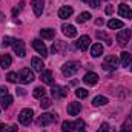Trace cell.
<instances>
[{
    "label": "cell",
    "instance_id": "cell-1",
    "mask_svg": "<svg viewBox=\"0 0 132 132\" xmlns=\"http://www.w3.org/2000/svg\"><path fill=\"white\" fill-rule=\"evenodd\" d=\"M57 121V115L55 114H51V112H45V114H42L38 118H37V126H49V125H52V123H55Z\"/></svg>",
    "mask_w": 132,
    "mask_h": 132
},
{
    "label": "cell",
    "instance_id": "cell-2",
    "mask_svg": "<svg viewBox=\"0 0 132 132\" xmlns=\"http://www.w3.org/2000/svg\"><path fill=\"white\" fill-rule=\"evenodd\" d=\"M80 69V63L78 62H66L65 65L62 66V72L65 77H72L74 74H77Z\"/></svg>",
    "mask_w": 132,
    "mask_h": 132
},
{
    "label": "cell",
    "instance_id": "cell-3",
    "mask_svg": "<svg viewBox=\"0 0 132 132\" xmlns=\"http://www.w3.org/2000/svg\"><path fill=\"white\" fill-rule=\"evenodd\" d=\"M117 65H118L117 57H115V55H108V57H104L101 68H103L104 71H109V72H111V71H115V69H117Z\"/></svg>",
    "mask_w": 132,
    "mask_h": 132
},
{
    "label": "cell",
    "instance_id": "cell-4",
    "mask_svg": "<svg viewBox=\"0 0 132 132\" xmlns=\"http://www.w3.org/2000/svg\"><path fill=\"white\" fill-rule=\"evenodd\" d=\"M34 74L32 71H29L28 68H23L20 72H19V81L23 83V85H28V83H32L34 81Z\"/></svg>",
    "mask_w": 132,
    "mask_h": 132
},
{
    "label": "cell",
    "instance_id": "cell-5",
    "mask_svg": "<svg viewBox=\"0 0 132 132\" xmlns=\"http://www.w3.org/2000/svg\"><path fill=\"white\" fill-rule=\"evenodd\" d=\"M32 117H34V111L32 109H29V108H26V109H23V111L20 112V115H19V121H20L22 125L28 126V125L32 121Z\"/></svg>",
    "mask_w": 132,
    "mask_h": 132
},
{
    "label": "cell",
    "instance_id": "cell-6",
    "mask_svg": "<svg viewBox=\"0 0 132 132\" xmlns=\"http://www.w3.org/2000/svg\"><path fill=\"white\" fill-rule=\"evenodd\" d=\"M12 49L19 57H25L26 55V49H25V42L20 38H14L12 42Z\"/></svg>",
    "mask_w": 132,
    "mask_h": 132
},
{
    "label": "cell",
    "instance_id": "cell-7",
    "mask_svg": "<svg viewBox=\"0 0 132 132\" xmlns=\"http://www.w3.org/2000/svg\"><path fill=\"white\" fill-rule=\"evenodd\" d=\"M131 35H132L131 29H121L120 32L117 34V42H118V45H120V46H125V45L131 40Z\"/></svg>",
    "mask_w": 132,
    "mask_h": 132
},
{
    "label": "cell",
    "instance_id": "cell-8",
    "mask_svg": "<svg viewBox=\"0 0 132 132\" xmlns=\"http://www.w3.org/2000/svg\"><path fill=\"white\" fill-rule=\"evenodd\" d=\"M32 48L42 55V57H46V55H48V49H46V46H45V43H43L42 40L34 38L32 40Z\"/></svg>",
    "mask_w": 132,
    "mask_h": 132
},
{
    "label": "cell",
    "instance_id": "cell-9",
    "mask_svg": "<svg viewBox=\"0 0 132 132\" xmlns=\"http://www.w3.org/2000/svg\"><path fill=\"white\" fill-rule=\"evenodd\" d=\"M51 94L54 98H63L68 95V89L63 86H59V85H52V89H51Z\"/></svg>",
    "mask_w": 132,
    "mask_h": 132
},
{
    "label": "cell",
    "instance_id": "cell-10",
    "mask_svg": "<svg viewBox=\"0 0 132 132\" xmlns=\"http://www.w3.org/2000/svg\"><path fill=\"white\" fill-rule=\"evenodd\" d=\"M75 45H77V48H78L80 51L85 52V51H88V48H89V45H91V38H89L88 35H81V37L77 40Z\"/></svg>",
    "mask_w": 132,
    "mask_h": 132
},
{
    "label": "cell",
    "instance_id": "cell-11",
    "mask_svg": "<svg viewBox=\"0 0 132 132\" xmlns=\"http://www.w3.org/2000/svg\"><path fill=\"white\" fill-rule=\"evenodd\" d=\"M118 14H120V17H125V19H132V9L129 8V5H126V3H121L120 6H118Z\"/></svg>",
    "mask_w": 132,
    "mask_h": 132
},
{
    "label": "cell",
    "instance_id": "cell-12",
    "mask_svg": "<svg viewBox=\"0 0 132 132\" xmlns=\"http://www.w3.org/2000/svg\"><path fill=\"white\" fill-rule=\"evenodd\" d=\"M66 49H68V43H66V42H62V40L55 42V43L52 45V48H51L52 54H62V52H65Z\"/></svg>",
    "mask_w": 132,
    "mask_h": 132
},
{
    "label": "cell",
    "instance_id": "cell-13",
    "mask_svg": "<svg viewBox=\"0 0 132 132\" xmlns=\"http://www.w3.org/2000/svg\"><path fill=\"white\" fill-rule=\"evenodd\" d=\"M31 5H32L34 14H35L37 17H40L42 12H43V9H45V0H32Z\"/></svg>",
    "mask_w": 132,
    "mask_h": 132
},
{
    "label": "cell",
    "instance_id": "cell-14",
    "mask_svg": "<svg viewBox=\"0 0 132 132\" xmlns=\"http://www.w3.org/2000/svg\"><path fill=\"white\" fill-rule=\"evenodd\" d=\"M83 81L88 85V86H94L98 83V75L95 72H88L85 77H83Z\"/></svg>",
    "mask_w": 132,
    "mask_h": 132
},
{
    "label": "cell",
    "instance_id": "cell-15",
    "mask_svg": "<svg viewBox=\"0 0 132 132\" xmlns=\"http://www.w3.org/2000/svg\"><path fill=\"white\" fill-rule=\"evenodd\" d=\"M81 112V104L78 101H72L68 104V114L69 115H78Z\"/></svg>",
    "mask_w": 132,
    "mask_h": 132
},
{
    "label": "cell",
    "instance_id": "cell-16",
    "mask_svg": "<svg viewBox=\"0 0 132 132\" xmlns=\"http://www.w3.org/2000/svg\"><path fill=\"white\" fill-rule=\"evenodd\" d=\"M40 78L43 83L46 85H54V75H52V71H43L40 74Z\"/></svg>",
    "mask_w": 132,
    "mask_h": 132
},
{
    "label": "cell",
    "instance_id": "cell-17",
    "mask_svg": "<svg viewBox=\"0 0 132 132\" xmlns=\"http://www.w3.org/2000/svg\"><path fill=\"white\" fill-rule=\"evenodd\" d=\"M62 31H63V34H65L66 37H75V35H77V29H75L74 25L65 23V25L62 26Z\"/></svg>",
    "mask_w": 132,
    "mask_h": 132
},
{
    "label": "cell",
    "instance_id": "cell-18",
    "mask_svg": "<svg viewBox=\"0 0 132 132\" xmlns=\"http://www.w3.org/2000/svg\"><path fill=\"white\" fill-rule=\"evenodd\" d=\"M72 12H74V9H72L71 6H63V8L59 9V17L63 19V20H66V19H69V17L72 15Z\"/></svg>",
    "mask_w": 132,
    "mask_h": 132
},
{
    "label": "cell",
    "instance_id": "cell-19",
    "mask_svg": "<svg viewBox=\"0 0 132 132\" xmlns=\"http://www.w3.org/2000/svg\"><path fill=\"white\" fill-rule=\"evenodd\" d=\"M31 65H32L34 71H37V72H40V74L45 71V63H43L38 57H34L32 60H31Z\"/></svg>",
    "mask_w": 132,
    "mask_h": 132
},
{
    "label": "cell",
    "instance_id": "cell-20",
    "mask_svg": "<svg viewBox=\"0 0 132 132\" xmlns=\"http://www.w3.org/2000/svg\"><path fill=\"white\" fill-rule=\"evenodd\" d=\"M12 63V59H11V55L9 54H3L2 57H0V66L3 68V69H8L9 66Z\"/></svg>",
    "mask_w": 132,
    "mask_h": 132
},
{
    "label": "cell",
    "instance_id": "cell-21",
    "mask_svg": "<svg viewBox=\"0 0 132 132\" xmlns=\"http://www.w3.org/2000/svg\"><path fill=\"white\" fill-rule=\"evenodd\" d=\"M103 54V45H100V43H95V45H92V48H91V55L92 57H100Z\"/></svg>",
    "mask_w": 132,
    "mask_h": 132
},
{
    "label": "cell",
    "instance_id": "cell-22",
    "mask_svg": "<svg viewBox=\"0 0 132 132\" xmlns=\"http://www.w3.org/2000/svg\"><path fill=\"white\" fill-rule=\"evenodd\" d=\"M132 63V54L129 52H121V66H125V68H128V66Z\"/></svg>",
    "mask_w": 132,
    "mask_h": 132
},
{
    "label": "cell",
    "instance_id": "cell-23",
    "mask_svg": "<svg viewBox=\"0 0 132 132\" xmlns=\"http://www.w3.org/2000/svg\"><path fill=\"white\" fill-rule=\"evenodd\" d=\"M40 35H42L43 38H46V40H51V38H54V35H55V31H54V29H51V28H46V29H40Z\"/></svg>",
    "mask_w": 132,
    "mask_h": 132
},
{
    "label": "cell",
    "instance_id": "cell-24",
    "mask_svg": "<svg viewBox=\"0 0 132 132\" xmlns=\"http://www.w3.org/2000/svg\"><path fill=\"white\" fill-rule=\"evenodd\" d=\"M108 26H109L111 29H120V28H123V22H121V20H115V19H112V20L108 22Z\"/></svg>",
    "mask_w": 132,
    "mask_h": 132
},
{
    "label": "cell",
    "instance_id": "cell-25",
    "mask_svg": "<svg viewBox=\"0 0 132 132\" xmlns=\"http://www.w3.org/2000/svg\"><path fill=\"white\" fill-rule=\"evenodd\" d=\"M45 94H46V89L43 88V86H37L35 89H34V97L38 100H42L45 97Z\"/></svg>",
    "mask_w": 132,
    "mask_h": 132
},
{
    "label": "cell",
    "instance_id": "cell-26",
    "mask_svg": "<svg viewBox=\"0 0 132 132\" xmlns=\"http://www.w3.org/2000/svg\"><path fill=\"white\" fill-rule=\"evenodd\" d=\"M92 104L94 106H104V104H108V98L103 97V95H97L95 98L92 100Z\"/></svg>",
    "mask_w": 132,
    "mask_h": 132
},
{
    "label": "cell",
    "instance_id": "cell-27",
    "mask_svg": "<svg viewBox=\"0 0 132 132\" xmlns=\"http://www.w3.org/2000/svg\"><path fill=\"white\" fill-rule=\"evenodd\" d=\"M11 103H12V95H5V97H2V108L3 109H8L9 106H11Z\"/></svg>",
    "mask_w": 132,
    "mask_h": 132
},
{
    "label": "cell",
    "instance_id": "cell-28",
    "mask_svg": "<svg viewBox=\"0 0 132 132\" xmlns=\"http://www.w3.org/2000/svg\"><path fill=\"white\" fill-rule=\"evenodd\" d=\"M121 131L132 132V115H129V117L126 118V121L123 123V128H121Z\"/></svg>",
    "mask_w": 132,
    "mask_h": 132
},
{
    "label": "cell",
    "instance_id": "cell-29",
    "mask_svg": "<svg viewBox=\"0 0 132 132\" xmlns=\"http://www.w3.org/2000/svg\"><path fill=\"white\" fill-rule=\"evenodd\" d=\"M97 38H100V40H106L108 45H112V38H111L106 32H103V31H97Z\"/></svg>",
    "mask_w": 132,
    "mask_h": 132
},
{
    "label": "cell",
    "instance_id": "cell-30",
    "mask_svg": "<svg viewBox=\"0 0 132 132\" xmlns=\"http://www.w3.org/2000/svg\"><path fill=\"white\" fill-rule=\"evenodd\" d=\"M88 94H89V92H88L85 88H77V89H75V95H77V98H86Z\"/></svg>",
    "mask_w": 132,
    "mask_h": 132
},
{
    "label": "cell",
    "instance_id": "cell-31",
    "mask_svg": "<svg viewBox=\"0 0 132 132\" xmlns=\"http://www.w3.org/2000/svg\"><path fill=\"white\" fill-rule=\"evenodd\" d=\"M89 19H91V14H89V12H81V14L77 17V22H78V23H83V22H88Z\"/></svg>",
    "mask_w": 132,
    "mask_h": 132
},
{
    "label": "cell",
    "instance_id": "cell-32",
    "mask_svg": "<svg viewBox=\"0 0 132 132\" xmlns=\"http://www.w3.org/2000/svg\"><path fill=\"white\" fill-rule=\"evenodd\" d=\"M6 78H8V81H11V83H17V81H19V74H17V72H9V74L6 75Z\"/></svg>",
    "mask_w": 132,
    "mask_h": 132
},
{
    "label": "cell",
    "instance_id": "cell-33",
    "mask_svg": "<svg viewBox=\"0 0 132 132\" xmlns=\"http://www.w3.org/2000/svg\"><path fill=\"white\" fill-rule=\"evenodd\" d=\"M62 129L63 132H71L74 129V123H71V121H65L63 125H62Z\"/></svg>",
    "mask_w": 132,
    "mask_h": 132
},
{
    "label": "cell",
    "instance_id": "cell-34",
    "mask_svg": "<svg viewBox=\"0 0 132 132\" xmlns=\"http://www.w3.org/2000/svg\"><path fill=\"white\" fill-rule=\"evenodd\" d=\"M74 129H77V131H81V129H85V121H83L81 118H78L77 121H74Z\"/></svg>",
    "mask_w": 132,
    "mask_h": 132
},
{
    "label": "cell",
    "instance_id": "cell-35",
    "mask_svg": "<svg viewBox=\"0 0 132 132\" xmlns=\"http://www.w3.org/2000/svg\"><path fill=\"white\" fill-rule=\"evenodd\" d=\"M12 42H14L12 37H5L3 42H2V46H3V48H6V46H12Z\"/></svg>",
    "mask_w": 132,
    "mask_h": 132
},
{
    "label": "cell",
    "instance_id": "cell-36",
    "mask_svg": "<svg viewBox=\"0 0 132 132\" xmlns=\"http://www.w3.org/2000/svg\"><path fill=\"white\" fill-rule=\"evenodd\" d=\"M51 104H52V101H51L49 98H45V97L42 98V103H40V106H42L43 109H48V108H49Z\"/></svg>",
    "mask_w": 132,
    "mask_h": 132
},
{
    "label": "cell",
    "instance_id": "cell-37",
    "mask_svg": "<svg viewBox=\"0 0 132 132\" xmlns=\"http://www.w3.org/2000/svg\"><path fill=\"white\" fill-rule=\"evenodd\" d=\"M109 129H111V128H109V123L104 121V123H101V126L98 128V131L97 132H109Z\"/></svg>",
    "mask_w": 132,
    "mask_h": 132
},
{
    "label": "cell",
    "instance_id": "cell-38",
    "mask_svg": "<svg viewBox=\"0 0 132 132\" xmlns=\"http://www.w3.org/2000/svg\"><path fill=\"white\" fill-rule=\"evenodd\" d=\"M5 95H8V88L6 86H0V98L5 97Z\"/></svg>",
    "mask_w": 132,
    "mask_h": 132
},
{
    "label": "cell",
    "instance_id": "cell-39",
    "mask_svg": "<svg viewBox=\"0 0 132 132\" xmlns=\"http://www.w3.org/2000/svg\"><path fill=\"white\" fill-rule=\"evenodd\" d=\"M100 2H101V0H92L89 5H92V8H95V9H97V8L100 6Z\"/></svg>",
    "mask_w": 132,
    "mask_h": 132
},
{
    "label": "cell",
    "instance_id": "cell-40",
    "mask_svg": "<svg viewBox=\"0 0 132 132\" xmlns=\"http://www.w3.org/2000/svg\"><path fill=\"white\" fill-rule=\"evenodd\" d=\"M112 11H114V8H112L111 5H108V6H106V9H104V12H106L108 15H111V14H112Z\"/></svg>",
    "mask_w": 132,
    "mask_h": 132
},
{
    "label": "cell",
    "instance_id": "cell-41",
    "mask_svg": "<svg viewBox=\"0 0 132 132\" xmlns=\"http://www.w3.org/2000/svg\"><path fill=\"white\" fill-rule=\"evenodd\" d=\"M17 131H19L17 125H12V126H9V132H17Z\"/></svg>",
    "mask_w": 132,
    "mask_h": 132
},
{
    "label": "cell",
    "instance_id": "cell-42",
    "mask_svg": "<svg viewBox=\"0 0 132 132\" xmlns=\"http://www.w3.org/2000/svg\"><path fill=\"white\" fill-rule=\"evenodd\" d=\"M17 94H19V95H25V89H22V88H17Z\"/></svg>",
    "mask_w": 132,
    "mask_h": 132
},
{
    "label": "cell",
    "instance_id": "cell-43",
    "mask_svg": "<svg viewBox=\"0 0 132 132\" xmlns=\"http://www.w3.org/2000/svg\"><path fill=\"white\" fill-rule=\"evenodd\" d=\"M0 132H6V126L3 123H0Z\"/></svg>",
    "mask_w": 132,
    "mask_h": 132
},
{
    "label": "cell",
    "instance_id": "cell-44",
    "mask_svg": "<svg viewBox=\"0 0 132 132\" xmlns=\"http://www.w3.org/2000/svg\"><path fill=\"white\" fill-rule=\"evenodd\" d=\"M17 14H19V9H17V8H14V9H12V15H14V17H17Z\"/></svg>",
    "mask_w": 132,
    "mask_h": 132
},
{
    "label": "cell",
    "instance_id": "cell-45",
    "mask_svg": "<svg viewBox=\"0 0 132 132\" xmlns=\"http://www.w3.org/2000/svg\"><path fill=\"white\" fill-rule=\"evenodd\" d=\"M95 23H97V25H103V20H101V19H97Z\"/></svg>",
    "mask_w": 132,
    "mask_h": 132
},
{
    "label": "cell",
    "instance_id": "cell-46",
    "mask_svg": "<svg viewBox=\"0 0 132 132\" xmlns=\"http://www.w3.org/2000/svg\"><path fill=\"white\" fill-rule=\"evenodd\" d=\"M81 2H85V3H91L92 0H81Z\"/></svg>",
    "mask_w": 132,
    "mask_h": 132
},
{
    "label": "cell",
    "instance_id": "cell-47",
    "mask_svg": "<svg viewBox=\"0 0 132 132\" xmlns=\"http://www.w3.org/2000/svg\"><path fill=\"white\" fill-rule=\"evenodd\" d=\"M78 132H86V131H85V129H81V131H78Z\"/></svg>",
    "mask_w": 132,
    "mask_h": 132
},
{
    "label": "cell",
    "instance_id": "cell-48",
    "mask_svg": "<svg viewBox=\"0 0 132 132\" xmlns=\"http://www.w3.org/2000/svg\"><path fill=\"white\" fill-rule=\"evenodd\" d=\"M120 132H126V131H120Z\"/></svg>",
    "mask_w": 132,
    "mask_h": 132
},
{
    "label": "cell",
    "instance_id": "cell-49",
    "mask_svg": "<svg viewBox=\"0 0 132 132\" xmlns=\"http://www.w3.org/2000/svg\"><path fill=\"white\" fill-rule=\"evenodd\" d=\"M131 71H132V68H131Z\"/></svg>",
    "mask_w": 132,
    "mask_h": 132
}]
</instances>
